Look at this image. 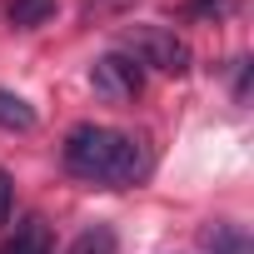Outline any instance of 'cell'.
Masks as SVG:
<instances>
[{
  "label": "cell",
  "instance_id": "8",
  "mask_svg": "<svg viewBox=\"0 0 254 254\" xmlns=\"http://www.w3.org/2000/svg\"><path fill=\"white\" fill-rule=\"evenodd\" d=\"M115 229L110 224H90L85 234H75V244H70V254H115Z\"/></svg>",
  "mask_w": 254,
  "mask_h": 254
},
{
  "label": "cell",
  "instance_id": "6",
  "mask_svg": "<svg viewBox=\"0 0 254 254\" xmlns=\"http://www.w3.org/2000/svg\"><path fill=\"white\" fill-rule=\"evenodd\" d=\"M35 125H40V115H35L30 100H20L15 90H0V130H10V135H30Z\"/></svg>",
  "mask_w": 254,
  "mask_h": 254
},
{
  "label": "cell",
  "instance_id": "1",
  "mask_svg": "<svg viewBox=\"0 0 254 254\" xmlns=\"http://www.w3.org/2000/svg\"><path fill=\"white\" fill-rule=\"evenodd\" d=\"M60 160L75 180H90L105 190H130V185L150 180V170H155L150 145L130 130H110V125H75L65 135Z\"/></svg>",
  "mask_w": 254,
  "mask_h": 254
},
{
  "label": "cell",
  "instance_id": "4",
  "mask_svg": "<svg viewBox=\"0 0 254 254\" xmlns=\"http://www.w3.org/2000/svg\"><path fill=\"white\" fill-rule=\"evenodd\" d=\"M199 249L204 254H254V239L239 224H229V219H209L199 229Z\"/></svg>",
  "mask_w": 254,
  "mask_h": 254
},
{
  "label": "cell",
  "instance_id": "5",
  "mask_svg": "<svg viewBox=\"0 0 254 254\" xmlns=\"http://www.w3.org/2000/svg\"><path fill=\"white\" fill-rule=\"evenodd\" d=\"M0 254H55L50 224H45V219H20V224H15V234L0 244Z\"/></svg>",
  "mask_w": 254,
  "mask_h": 254
},
{
  "label": "cell",
  "instance_id": "7",
  "mask_svg": "<svg viewBox=\"0 0 254 254\" xmlns=\"http://www.w3.org/2000/svg\"><path fill=\"white\" fill-rule=\"evenodd\" d=\"M55 15V0H5V20L20 30H35Z\"/></svg>",
  "mask_w": 254,
  "mask_h": 254
},
{
  "label": "cell",
  "instance_id": "9",
  "mask_svg": "<svg viewBox=\"0 0 254 254\" xmlns=\"http://www.w3.org/2000/svg\"><path fill=\"white\" fill-rule=\"evenodd\" d=\"M239 10V0H185V15L194 20H229Z\"/></svg>",
  "mask_w": 254,
  "mask_h": 254
},
{
  "label": "cell",
  "instance_id": "2",
  "mask_svg": "<svg viewBox=\"0 0 254 254\" xmlns=\"http://www.w3.org/2000/svg\"><path fill=\"white\" fill-rule=\"evenodd\" d=\"M120 50L130 55L140 70H160V75H185L194 65V50L185 35H175L170 25H130L120 40Z\"/></svg>",
  "mask_w": 254,
  "mask_h": 254
},
{
  "label": "cell",
  "instance_id": "11",
  "mask_svg": "<svg viewBox=\"0 0 254 254\" xmlns=\"http://www.w3.org/2000/svg\"><path fill=\"white\" fill-rule=\"evenodd\" d=\"M10 204H15V185H10V175L0 170V224L10 219Z\"/></svg>",
  "mask_w": 254,
  "mask_h": 254
},
{
  "label": "cell",
  "instance_id": "10",
  "mask_svg": "<svg viewBox=\"0 0 254 254\" xmlns=\"http://www.w3.org/2000/svg\"><path fill=\"white\" fill-rule=\"evenodd\" d=\"M125 5H135V0H85V20H105V15H115Z\"/></svg>",
  "mask_w": 254,
  "mask_h": 254
},
{
  "label": "cell",
  "instance_id": "3",
  "mask_svg": "<svg viewBox=\"0 0 254 254\" xmlns=\"http://www.w3.org/2000/svg\"><path fill=\"white\" fill-rule=\"evenodd\" d=\"M90 85H95V95L110 100V105H130V100H140V90H145V70L125 55V50H110V55H100V60L90 65Z\"/></svg>",
  "mask_w": 254,
  "mask_h": 254
}]
</instances>
